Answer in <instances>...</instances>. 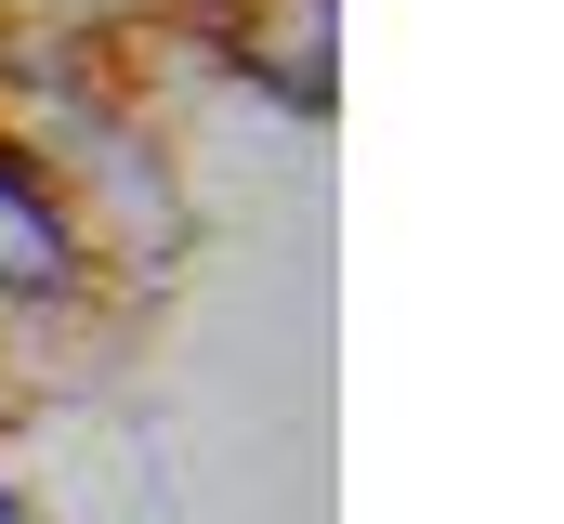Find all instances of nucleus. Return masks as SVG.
<instances>
[{
  "mask_svg": "<svg viewBox=\"0 0 564 524\" xmlns=\"http://www.w3.org/2000/svg\"><path fill=\"white\" fill-rule=\"evenodd\" d=\"M0 524H13V512H0Z\"/></svg>",
  "mask_w": 564,
  "mask_h": 524,
  "instance_id": "f257e3e1",
  "label": "nucleus"
}]
</instances>
